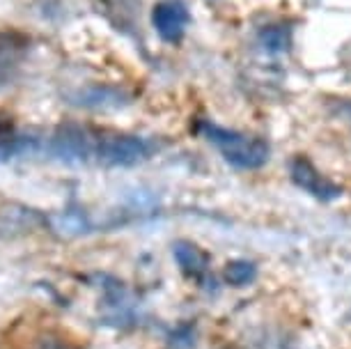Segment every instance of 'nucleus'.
<instances>
[{
	"label": "nucleus",
	"instance_id": "nucleus-1",
	"mask_svg": "<svg viewBox=\"0 0 351 349\" xmlns=\"http://www.w3.org/2000/svg\"><path fill=\"white\" fill-rule=\"evenodd\" d=\"M202 134L207 136L211 145H216V149L223 154V159L232 163L234 168L241 170H257L269 161L271 147L262 138L239 134V131L223 129L218 124H202Z\"/></svg>",
	"mask_w": 351,
	"mask_h": 349
},
{
	"label": "nucleus",
	"instance_id": "nucleus-2",
	"mask_svg": "<svg viewBox=\"0 0 351 349\" xmlns=\"http://www.w3.org/2000/svg\"><path fill=\"white\" fill-rule=\"evenodd\" d=\"M154 152V143L129 134H101L95 141L92 159L106 168H131L147 161Z\"/></svg>",
	"mask_w": 351,
	"mask_h": 349
},
{
	"label": "nucleus",
	"instance_id": "nucleus-3",
	"mask_svg": "<svg viewBox=\"0 0 351 349\" xmlns=\"http://www.w3.org/2000/svg\"><path fill=\"white\" fill-rule=\"evenodd\" d=\"M92 149H95V141L90 138V134L81 127H74V124L60 127L49 141V154L62 163L90 161Z\"/></svg>",
	"mask_w": 351,
	"mask_h": 349
},
{
	"label": "nucleus",
	"instance_id": "nucleus-4",
	"mask_svg": "<svg viewBox=\"0 0 351 349\" xmlns=\"http://www.w3.org/2000/svg\"><path fill=\"white\" fill-rule=\"evenodd\" d=\"M289 173H291V180H294L296 186L303 189L313 197H317V200L330 202V200H335V197L342 195V189L330 180H326V177H324L308 159H303V156L291 161Z\"/></svg>",
	"mask_w": 351,
	"mask_h": 349
},
{
	"label": "nucleus",
	"instance_id": "nucleus-5",
	"mask_svg": "<svg viewBox=\"0 0 351 349\" xmlns=\"http://www.w3.org/2000/svg\"><path fill=\"white\" fill-rule=\"evenodd\" d=\"M191 21V14L182 0H163L152 12V23L161 39L170 44H177L186 32V25Z\"/></svg>",
	"mask_w": 351,
	"mask_h": 349
},
{
	"label": "nucleus",
	"instance_id": "nucleus-6",
	"mask_svg": "<svg viewBox=\"0 0 351 349\" xmlns=\"http://www.w3.org/2000/svg\"><path fill=\"white\" fill-rule=\"evenodd\" d=\"M71 101L76 106L90 108V110H117L131 104V97L120 88H110V85H90V88L78 90Z\"/></svg>",
	"mask_w": 351,
	"mask_h": 349
},
{
	"label": "nucleus",
	"instance_id": "nucleus-7",
	"mask_svg": "<svg viewBox=\"0 0 351 349\" xmlns=\"http://www.w3.org/2000/svg\"><path fill=\"white\" fill-rule=\"evenodd\" d=\"M172 255H175V262L180 265L184 276L193 280H204L209 272V258L202 248H197L193 241H177L172 246Z\"/></svg>",
	"mask_w": 351,
	"mask_h": 349
},
{
	"label": "nucleus",
	"instance_id": "nucleus-8",
	"mask_svg": "<svg viewBox=\"0 0 351 349\" xmlns=\"http://www.w3.org/2000/svg\"><path fill=\"white\" fill-rule=\"evenodd\" d=\"M32 145H35V141L30 136H21L10 127H5V124H0V163L30 152Z\"/></svg>",
	"mask_w": 351,
	"mask_h": 349
},
{
	"label": "nucleus",
	"instance_id": "nucleus-9",
	"mask_svg": "<svg viewBox=\"0 0 351 349\" xmlns=\"http://www.w3.org/2000/svg\"><path fill=\"white\" fill-rule=\"evenodd\" d=\"M257 276V267L253 262H246V260H234V262H228L225 265V280L234 287H246L250 282L255 280Z\"/></svg>",
	"mask_w": 351,
	"mask_h": 349
},
{
	"label": "nucleus",
	"instance_id": "nucleus-10",
	"mask_svg": "<svg viewBox=\"0 0 351 349\" xmlns=\"http://www.w3.org/2000/svg\"><path fill=\"white\" fill-rule=\"evenodd\" d=\"M260 39H262V44H264V49H269V51H285V49H287V44H289L287 30H282L280 25H271V28H264Z\"/></svg>",
	"mask_w": 351,
	"mask_h": 349
},
{
	"label": "nucleus",
	"instance_id": "nucleus-11",
	"mask_svg": "<svg viewBox=\"0 0 351 349\" xmlns=\"http://www.w3.org/2000/svg\"><path fill=\"white\" fill-rule=\"evenodd\" d=\"M56 228L60 230L64 234H78V232H85V219L81 214L76 212H64V216L56 219Z\"/></svg>",
	"mask_w": 351,
	"mask_h": 349
}]
</instances>
